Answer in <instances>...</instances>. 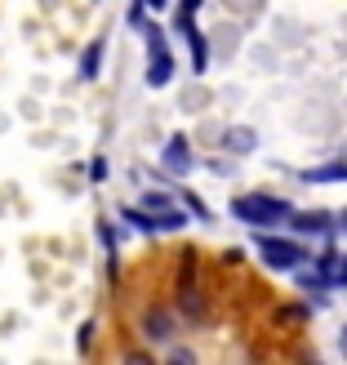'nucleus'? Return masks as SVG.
<instances>
[{
  "instance_id": "obj_9",
  "label": "nucleus",
  "mask_w": 347,
  "mask_h": 365,
  "mask_svg": "<svg viewBox=\"0 0 347 365\" xmlns=\"http://www.w3.org/2000/svg\"><path fill=\"white\" fill-rule=\"evenodd\" d=\"M178 317L192 321V325L209 317V303H205V294H200L196 285H192V289H178Z\"/></svg>"
},
{
  "instance_id": "obj_13",
  "label": "nucleus",
  "mask_w": 347,
  "mask_h": 365,
  "mask_svg": "<svg viewBox=\"0 0 347 365\" xmlns=\"http://www.w3.org/2000/svg\"><path fill=\"white\" fill-rule=\"evenodd\" d=\"M276 321L281 325H307V321H312V307H307V303H281Z\"/></svg>"
},
{
  "instance_id": "obj_14",
  "label": "nucleus",
  "mask_w": 347,
  "mask_h": 365,
  "mask_svg": "<svg viewBox=\"0 0 347 365\" xmlns=\"http://www.w3.org/2000/svg\"><path fill=\"white\" fill-rule=\"evenodd\" d=\"M120 218H125V223H130V227L147 232V236H156V232H160V227H156V218H152V214H143L138 205H120Z\"/></svg>"
},
{
  "instance_id": "obj_22",
  "label": "nucleus",
  "mask_w": 347,
  "mask_h": 365,
  "mask_svg": "<svg viewBox=\"0 0 347 365\" xmlns=\"http://www.w3.org/2000/svg\"><path fill=\"white\" fill-rule=\"evenodd\" d=\"M338 352L347 356V325H343V330H338Z\"/></svg>"
},
{
  "instance_id": "obj_20",
  "label": "nucleus",
  "mask_w": 347,
  "mask_h": 365,
  "mask_svg": "<svg viewBox=\"0 0 347 365\" xmlns=\"http://www.w3.org/2000/svg\"><path fill=\"white\" fill-rule=\"evenodd\" d=\"M89 343H94V321H85L81 330H76V348L81 352H89Z\"/></svg>"
},
{
  "instance_id": "obj_23",
  "label": "nucleus",
  "mask_w": 347,
  "mask_h": 365,
  "mask_svg": "<svg viewBox=\"0 0 347 365\" xmlns=\"http://www.w3.org/2000/svg\"><path fill=\"white\" fill-rule=\"evenodd\" d=\"M334 227H343V232H347V210H343V214L334 218Z\"/></svg>"
},
{
  "instance_id": "obj_12",
  "label": "nucleus",
  "mask_w": 347,
  "mask_h": 365,
  "mask_svg": "<svg viewBox=\"0 0 347 365\" xmlns=\"http://www.w3.org/2000/svg\"><path fill=\"white\" fill-rule=\"evenodd\" d=\"M138 210H143V214H152V218H160V214H170V210H174V196H170V192H143Z\"/></svg>"
},
{
  "instance_id": "obj_1",
  "label": "nucleus",
  "mask_w": 347,
  "mask_h": 365,
  "mask_svg": "<svg viewBox=\"0 0 347 365\" xmlns=\"http://www.w3.org/2000/svg\"><path fill=\"white\" fill-rule=\"evenodd\" d=\"M227 210H232V218H241V223H254V227H276V223H285V218L294 214V205H289V200L267 196V192L236 196Z\"/></svg>"
},
{
  "instance_id": "obj_8",
  "label": "nucleus",
  "mask_w": 347,
  "mask_h": 365,
  "mask_svg": "<svg viewBox=\"0 0 347 365\" xmlns=\"http://www.w3.org/2000/svg\"><path fill=\"white\" fill-rule=\"evenodd\" d=\"M182 36H187V49H192V71H196V76H205V71H209V41H205V31L187 23Z\"/></svg>"
},
{
  "instance_id": "obj_17",
  "label": "nucleus",
  "mask_w": 347,
  "mask_h": 365,
  "mask_svg": "<svg viewBox=\"0 0 347 365\" xmlns=\"http://www.w3.org/2000/svg\"><path fill=\"white\" fill-rule=\"evenodd\" d=\"M182 205H187L196 218H209V205H205V200H200L196 192H182Z\"/></svg>"
},
{
  "instance_id": "obj_2",
  "label": "nucleus",
  "mask_w": 347,
  "mask_h": 365,
  "mask_svg": "<svg viewBox=\"0 0 347 365\" xmlns=\"http://www.w3.org/2000/svg\"><path fill=\"white\" fill-rule=\"evenodd\" d=\"M254 250H259V259L271 272H299V267L312 263V254H307L299 241H289V236H267V232H259V236H254Z\"/></svg>"
},
{
  "instance_id": "obj_21",
  "label": "nucleus",
  "mask_w": 347,
  "mask_h": 365,
  "mask_svg": "<svg viewBox=\"0 0 347 365\" xmlns=\"http://www.w3.org/2000/svg\"><path fill=\"white\" fill-rule=\"evenodd\" d=\"M125 18H130V27H147V9H143V5H130Z\"/></svg>"
},
{
  "instance_id": "obj_18",
  "label": "nucleus",
  "mask_w": 347,
  "mask_h": 365,
  "mask_svg": "<svg viewBox=\"0 0 347 365\" xmlns=\"http://www.w3.org/2000/svg\"><path fill=\"white\" fill-rule=\"evenodd\" d=\"M165 365H200V361H196V352H192V348H174V352L165 356Z\"/></svg>"
},
{
  "instance_id": "obj_3",
  "label": "nucleus",
  "mask_w": 347,
  "mask_h": 365,
  "mask_svg": "<svg viewBox=\"0 0 347 365\" xmlns=\"http://www.w3.org/2000/svg\"><path fill=\"white\" fill-rule=\"evenodd\" d=\"M143 36H147V85L165 89L174 81V53L165 45V36H160V27H143Z\"/></svg>"
},
{
  "instance_id": "obj_6",
  "label": "nucleus",
  "mask_w": 347,
  "mask_h": 365,
  "mask_svg": "<svg viewBox=\"0 0 347 365\" xmlns=\"http://www.w3.org/2000/svg\"><path fill=\"white\" fill-rule=\"evenodd\" d=\"M143 334H147L152 343H165V339H174V312H170V307H147V312H143Z\"/></svg>"
},
{
  "instance_id": "obj_5",
  "label": "nucleus",
  "mask_w": 347,
  "mask_h": 365,
  "mask_svg": "<svg viewBox=\"0 0 347 365\" xmlns=\"http://www.w3.org/2000/svg\"><path fill=\"white\" fill-rule=\"evenodd\" d=\"M289 227H294L299 236H334V214L303 210V214H289Z\"/></svg>"
},
{
  "instance_id": "obj_15",
  "label": "nucleus",
  "mask_w": 347,
  "mask_h": 365,
  "mask_svg": "<svg viewBox=\"0 0 347 365\" xmlns=\"http://www.w3.org/2000/svg\"><path fill=\"white\" fill-rule=\"evenodd\" d=\"M196 250H182V263H178V289H192L196 281Z\"/></svg>"
},
{
  "instance_id": "obj_19",
  "label": "nucleus",
  "mask_w": 347,
  "mask_h": 365,
  "mask_svg": "<svg viewBox=\"0 0 347 365\" xmlns=\"http://www.w3.org/2000/svg\"><path fill=\"white\" fill-rule=\"evenodd\" d=\"M89 182H107V156H94V160H89Z\"/></svg>"
},
{
  "instance_id": "obj_7",
  "label": "nucleus",
  "mask_w": 347,
  "mask_h": 365,
  "mask_svg": "<svg viewBox=\"0 0 347 365\" xmlns=\"http://www.w3.org/2000/svg\"><path fill=\"white\" fill-rule=\"evenodd\" d=\"M254 148H259V130H249V125H232V130H223V152L249 156Z\"/></svg>"
},
{
  "instance_id": "obj_4",
  "label": "nucleus",
  "mask_w": 347,
  "mask_h": 365,
  "mask_svg": "<svg viewBox=\"0 0 347 365\" xmlns=\"http://www.w3.org/2000/svg\"><path fill=\"white\" fill-rule=\"evenodd\" d=\"M160 165H165L170 174H192V170H196V156H192V148H187V138H182V134H174V138L165 143Z\"/></svg>"
},
{
  "instance_id": "obj_11",
  "label": "nucleus",
  "mask_w": 347,
  "mask_h": 365,
  "mask_svg": "<svg viewBox=\"0 0 347 365\" xmlns=\"http://www.w3.org/2000/svg\"><path fill=\"white\" fill-rule=\"evenodd\" d=\"M299 182H347V160H325V165L303 170Z\"/></svg>"
},
{
  "instance_id": "obj_16",
  "label": "nucleus",
  "mask_w": 347,
  "mask_h": 365,
  "mask_svg": "<svg viewBox=\"0 0 347 365\" xmlns=\"http://www.w3.org/2000/svg\"><path fill=\"white\" fill-rule=\"evenodd\" d=\"M120 365H160L152 352H143V348H130V352H120Z\"/></svg>"
},
{
  "instance_id": "obj_10",
  "label": "nucleus",
  "mask_w": 347,
  "mask_h": 365,
  "mask_svg": "<svg viewBox=\"0 0 347 365\" xmlns=\"http://www.w3.org/2000/svg\"><path fill=\"white\" fill-rule=\"evenodd\" d=\"M103 49H107L103 36H94V41L81 49V67H76V71H81V81H94L98 71H103Z\"/></svg>"
}]
</instances>
